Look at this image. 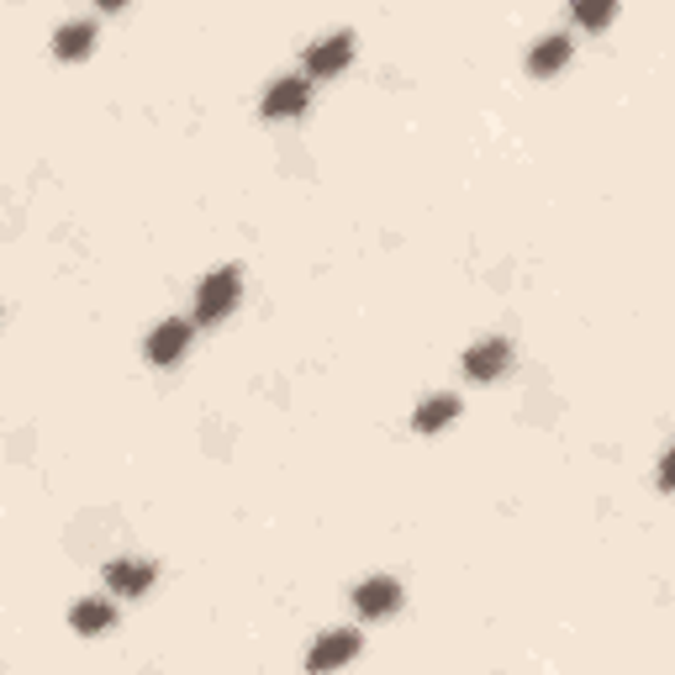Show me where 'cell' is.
Here are the masks:
<instances>
[{"instance_id":"6da1fadb","label":"cell","mask_w":675,"mask_h":675,"mask_svg":"<svg viewBox=\"0 0 675 675\" xmlns=\"http://www.w3.org/2000/svg\"><path fill=\"white\" fill-rule=\"evenodd\" d=\"M237 295H243V275H237L233 265L217 269V275H206L201 291H196V323H201V327L222 323V317L237 306Z\"/></svg>"},{"instance_id":"7a4b0ae2","label":"cell","mask_w":675,"mask_h":675,"mask_svg":"<svg viewBox=\"0 0 675 675\" xmlns=\"http://www.w3.org/2000/svg\"><path fill=\"white\" fill-rule=\"evenodd\" d=\"M359 649H364V639H359V633H349V628L323 633V639L312 644V654H306V671H312V675H333L338 665H349Z\"/></svg>"},{"instance_id":"3957f363","label":"cell","mask_w":675,"mask_h":675,"mask_svg":"<svg viewBox=\"0 0 675 675\" xmlns=\"http://www.w3.org/2000/svg\"><path fill=\"white\" fill-rule=\"evenodd\" d=\"M349 59H353V37H349V32L323 37V43H312V48H306V74H312V80H333L338 69H349Z\"/></svg>"},{"instance_id":"277c9868","label":"cell","mask_w":675,"mask_h":675,"mask_svg":"<svg viewBox=\"0 0 675 675\" xmlns=\"http://www.w3.org/2000/svg\"><path fill=\"white\" fill-rule=\"evenodd\" d=\"M507 364H512V349H507V338H486V344H475L470 353H465V375L470 381H501L507 375Z\"/></svg>"},{"instance_id":"5b68a950","label":"cell","mask_w":675,"mask_h":675,"mask_svg":"<svg viewBox=\"0 0 675 675\" xmlns=\"http://www.w3.org/2000/svg\"><path fill=\"white\" fill-rule=\"evenodd\" d=\"M353 607L364 617H391L396 607H401V586L391 581V575H370L364 586L353 591Z\"/></svg>"},{"instance_id":"8992f818","label":"cell","mask_w":675,"mask_h":675,"mask_svg":"<svg viewBox=\"0 0 675 675\" xmlns=\"http://www.w3.org/2000/svg\"><path fill=\"white\" fill-rule=\"evenodd\" d=\"M153 581H159V565H138V559H112L106 565V586L117 596H143Z\"/></svg>"},{"instance_id":"52a82bcc","label":"cell","mask_w":675,"mask_h":675,"mask_svg":"<svg viewBox=\"0 0 675 675\" xmlns=\"http://www.w3.org/2000/svg\"><path fill=\"white\" fill-rule=\"evenodd\" d=\"M185 344H190V323L170 317V323H159L148 333V359H153V364H175L179 353H185Z\"/></svg>"},{"instance_id":"ba28073f","label":"cell","mask_w":675,"mask_h":675,"mask_svg":"<svg viewBox=\"0 0 675 675\" xmlns=\"http://www.w3.org/2000/svg\"><path fill=\"white\" fill-rule=\"evenodd\" d=\"M570 37L565 32H555V37H544V43H533V54H528V74L533 80H549V74H559L565 63H570Z\"/></svg>"},{"instance_id":"9c48e42d","label":"cell","mask_w":675,"mask_h":675,"mask_svg":"<svg viewBox=\"0 0 675 675\" xmlns=\"http://www.w3.org/2000/svg\"><path fill=\"white\" fill-rule=\"evenodd\" d=\"M306 112V80H275L265 95V117H301Z\"/></svg>"},{"instance_id":"30bf717a","label":"cell","mask_w":675,"mask_h":675,"mask_svg":"<svg viewBox=\"0 0 675 675\" xmlns=\"http://www.w3.org/2000/svg\"><path fill=\"white\" fill-rule=\"evenodd\" d=\"M69 622H74V633H112L117 607L101 602V596H90V602H74V607H69Z\"/></svg>"},{"instance_id":"8fae6325","label":"cell","mask_w":675,"mask_h":675,"mask_svg":"<svg viewBox=\"0 0 675 675\" xmlns=\"http://www.w3.org/2000/svg\"><path fill=\"white\" fill-rule=\"evenodd\" d=\"M90 48H95V22H63L54 32V54L59 59H85Z\"/></svg>"},{"instance_id":"7c38bea8","label":"cell","mask_w":675,"mask_h":675,"mask_svg":"<svg viewBox=\"0 0 675 675\" xmlns=\"http://www.w3.org/2000/svg\"><path fill=\"white\" fill-rule=\"evenodd\" d=\"M454 417H459V396H428V401L417 407V417H411V428H417V433H439Z\"/></svg>"},{"instance_id":"4fadbf2b","label":"cell","mask_w":675,"mask_h":675,"mask_svg":"<svg viewBox=\"0 0 675 675\" xmlns=\"http://www.w3.org/2000/svg\"><path fill=\"white\" fill-rule=\"evenodd\" d=\"M613 16H617L613 0H575V22L581 27H607Z\"/></svg>"}]
</instances>
